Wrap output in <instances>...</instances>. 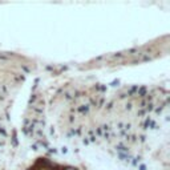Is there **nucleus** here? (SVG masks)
I'll use <instances>...</instances> for the list:
<instances>
[{"instance_id":"1","label":"nucleus","mask_w":170,"mask_h":170,"mask_svg":"<svg viewBox=\"0 0 170 170\" xmlns=\"http://www.w3.org/2000/svg\"><path fill=\"white\" fill-rule=\"evenodd\" d=\"M64 170H77V169H75V167H65V169H64Z\"/></svg>"}]
</instances>
